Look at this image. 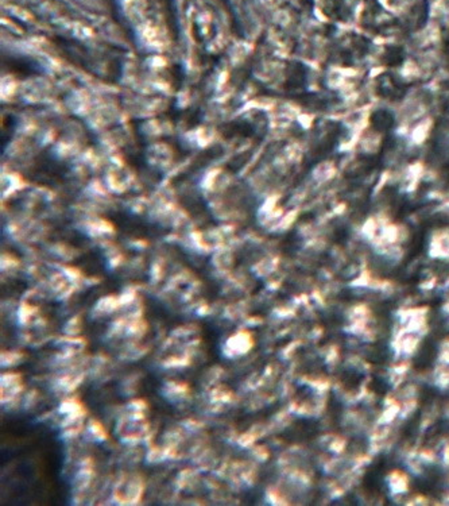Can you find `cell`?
I'll return each mask as SVG.
<instances>
[{
    "mask_svg": "<svg viewBox=\"0 0 449 506\" xmlns=\"http://www.w3.org/2000/svg\"><path fill=\"white\" fill-rule=\"evenodd\" d=\"M372 122H374V127L378 128V130H386V128H390L391 124H393V116L389 112L386 111H379L377 114H374L372 116Z\"/></svg>",
    "mask_w": 449,
    "mask_h": 506,
    "instance_id": "6da1fadb",
    "label": "cell"
}]
</instances>
